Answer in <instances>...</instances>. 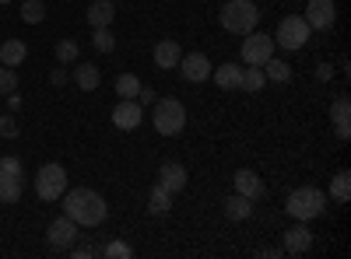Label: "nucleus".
<instances>
[{
	"mask_svg": "<svg viewBox=\"0 0 351 259\" xmlns=\"http://www.w3.org/2000/svg\"><path fill=\"white\" fill-rule=\"evenodd\" d=\"M64 214L77 224V228H99L106 217H109V204L88 186H77V189H67L64 196Z\"/></svg>",
	"mask_w": 351,
	"mask_h": 259,
	"instance_id": "f257e3e1",
	"label": "nucleus"
},
{
	"mask_svg": "<svg viewBox=\"0 0 351 259\" xmlns=\"http://www.w3.org/2000/svg\"><path fill=\"white\" fill-rule=\"evenodd\" d=\"M218 21H221L225 32L246 36V32H253V28L260 25V11H256L253 0H228V4L218 11Z\"/></svg>",
	"mask_w": 351,
	"mask_h": 259,
	"instance_id": "f03ea898",
	"label": "nucleus"
},
{
	"mask_svg": "<svg viewBox=\"0 0 351 259\" xmlns=\"http://www.w3.org/2000/svg\"><path fill=\"white\" fill-rule=\"evenodd\" d=\"M285 210H288V217H295V221H313V217H319L327 210V193L316 189V186H302V189H295L285 200Z\"/></svg>",
	"mask_w": 351,
	"mask_h": 259,
	"instance_id": "7ed1b4c3",
	"label": "nucleus"
},
{
	"mask_svg": "<svg viewBox=\"0 0 351 259\" xmlns=\"http://www.w3.org/2000/svg\"><path fill=\"white\" fill-rule=\"evenodd\" d=\"M152 123L162 137H176L183 126H186V109L180 98H162L152 105Z\"/></svg>",
	"mask_w": 351,
	"mask_h": 259,
	"instance_id": "20e7f679",
	"label": "nucleus"
},
{
	"mask_svg": "<svg viewBox=\"0 0 351 259\" xmlns=\"http://www.w3.org/2000/svg\"><path fill=\"white\" fill-rule=\"evenodd\" d=\"M36 193H39V200H46V204L60 200L67 193V168L56 165V161H46L36 172Z\"/></svg>",
	"mask_w": 351,
	"mask_h": 259,
	"instance_id": "39448f33",
	"label": "nucleus"
},
{
	"mask_svg": "<svg viewBox=\"0 0 351 259\" xmlns=\"http://www.w3.org/2000/svg\"><path fill=\"white\" fill-rule=\"evenodd\" d=\"M309 36H313V28L306 25V18L302 14H288V18H281V25H278V32L271 36L281 49H302L306 42H309Z\"/></svg>",
	"mask_w": 351,
	"mask_h": 259,
	"instance_id": "423d86ee",
	"label": "nucleus"
},
{
	"mask_svg": "<svg viewBox=\"0 0 351 259\" xmlns=\"http://www.w3.org/2000/svg\"><path fill=\"white\" fill-rule=\"evenodd\" d=\"M274 56V39L271 36H263V32H246V39H243V60H246V67H260L263 60H271Z\"/></svg>",
	"mask_w": 351,
	"mask_h": 259,
	"instance_id": "0eeeda50",
	"label": "nucleus"
},
{
	"mask_svg": "<svg viewBox=\"0 0 351 259\" xmlns=\"http://www.w3.org/2000/svg\"><path fill=\"white\" fill-rule=\"evenodd\" d=\"M74 242H77V224H74L67 214L56 217V221H49V228H46V245H49L53 252H67Z\"/></svg>",
	"mask_w": 351,
	"mask_h": 259,
	"instance_id": "6e6552de",
	"label": "nucleus"
},
{
	"mask_svg": "<svg viewBox=\"0 0 351 259\" xmlns=\"http://www.w3.org/2000/svg\"><path fill=\"white\" fill-rule=\"evenodd\" d=\"M302 18L313 32H330L334 21H337V8H334V0H309Z\"/></svg>",
	"mask_w": 351,
	"mask_h": 259,
	"instance_id": "1a4fd4ad",
	"label": "nucleus"
},
{
	"mask_svg": "<svg viewBox=\"0 0 351 259\" xmlns=\"http://www.w3.org/2000/svg\"><path fill=\"white\" fill-rule=\"evenodd\" d=\"M112 123H116V130H137L141 123H144V105L137 102V98H120V105L112 109Z\"/></svg>",
	"mask_w": 351,
	"mask_h": 259,
	"instance_id": "9d476101",
	"label": "nucleus"
},
{
	"mask_svg": "<svg viewBox=\"0 0 351 259\" xmlns=\"http://www.w3.org/2000/svg\"><path fill=\"white\" fill-rule=\"evenodd\" d=\"M211 60L204 53H186V56H180V74H183V81H190V84H200V81H208L211 77Z\"/></svg>",
	"mask_w": 351,
	"mask_h": 259,
	"instance_id": "9b49d317",
	"label": "nucleus"
},
{
	"mask_svg": "<svg viewBox=\"0 0 351 259\" xmlns=\"http://www.w3.org/2000/svg\"><path fill=\"white\" fill-rule=\"evenodd\" d=\"M186 182H190V176H186V168L180 161H162V168H158V186L162 189H169L176 196V193L186 189Z\"/></svg>",
	"mask_w": 351,
	"mask_h": 259,
	"instance_id": "f8f14e48",
	"label": "nucleus"
},
{
	"mask_svg": "<svg viewBox=\"0 0 351 259\" xmlns=\"http://www.w3.org/2000/svg\"><path fill=\"white\" fill-rule=\"evenodd\" d=\"M330 123H334V130H337L341 140L351 137V98L348 95H337L330 102Z\"/></svg>",
	"mask_w": 351,
	"mask_h": 259,
	"instance_id": "ddd939ff",
	"label": "nucleus"
},
{
	"mask_svg": "<svg viewBox=\"0 0 351 259\" xmlns=\"http://www.w3.org/2000/svg\"><path fill=\"white\" fill-rule=\"evenodd\" d=\"M309 245H313V232L306 228V221H295V228L285 232V252L288 256H302V252H309Z\"/></svg>",
	"mask_w": 351,
	"mask_h": 259,
	"instance_id": "4468645a",
	"label": "nucleus"
},
{
	"mask_svg": "<svg viewBox=\"0 0 351 259\" xmlns=\"http://www.w3.org/2000/svg\"><path fill=\"white\" fill-rule=\"evenodd\" d=\"M180 56H183L180 42H176V39H162L155 46V67L158 70H176V67H180Z\"/></svg>",
	"mask_w": 351,
	"mask_h": 259,
	"instance_id": "2eb2a0df",
	"label": "nucleus"
},
{
	"mask_svg": "<svg viewBox=\"0 0 351 259\" xmlns=\"http://www.w3.org/2000/svg\"><path fill=\"white\" fill-rule=\"evenodd\" d=\"M232 182H236V193H243L250 200H260L263 196V179L256 176L253 168H239L236 176H232Z\"/></svg>",
	"mask_w": 351,
	"mask_h": 259,
	"instance_id": "dca6fc26",
	"label": "nucleus"
},
{
	"mask_svg": "<svg viewBox=\"0 0 351 259\" xmlns=\"http://www.w3.org/2000/svg\"><path fill=\"white\" fill-rule=\"evenodd\" d=\"M211 77L218 81L221 92H239L243 88V67L239 64H221L218 70H211Z\"/></svg>",
	"mask_w": 351,
	"mask_h": 259,
	"instance_id": "f3484780",
	"label": "nucleus"
},
{
	"mask_svg": "<svg viewBox=\"0 0 351 259\" xmlns=\"http://www.w3.org/2000/svg\"><path fill=\"white\" fill-rule=\"evenodd\" d=\"M84 18H88L92 28H109L112 18H116V4H112V0H92V8H88Z\"/></svg>",
	"mask_w": 351,
	"mask_h": 259,
	"instance_id": "a211bd4d",
	"label": "nucleus"
},
{
	"mask_svg": "<svg viewBox=\"0 0 351 259\" xmlns=\"http://www.w3.org/2000/svg\"><path fill=\"white\" fill-rule=\"evenodd\" d=\"M71 81L77 84L81 92H95L99 84H102V74H99V67H95V64H81V60H77V67H74Z\"/></svg>",
	"mask_w": 351,
	"mask_h": 259,
	"instance_id": "6ab92c4d",
	"label": "nucleus"
},
{
	"mask_svg": "<svg viewBox=\"0 0 351 259\" xmlns=\"http://www.w3.org/2000/svg\"><path fill=\"white\" fill-rule=\"evenodd\" d=\"M221 210H225V217L228 221H246L250 214H253V200L250 196H243V193H232L225 204H221Z\"/></svg>",
	"mask_w": 351,
	"mask_h": 259,
	"instance_id": "aec40b11",
	"label": "nucleus"
},
{
	"mask_svg": "<svg viewBox=\"0 0 351 259\" xmlns=\"http://www.w3.org/2000/svg\"><path fill=\"white\" fill-rule=\"evenodd\" d=\"M25 56H28V46L21 39H8L4 46H0V64L4 67H21Z\"/></svg>",
	"mask_w": 351,
	"mask_h": 259,
	"instance_id": "412c9836",
	"label": "nucleus"
},
{
	"mask_svg": "<svg viewBox=\"0 0 351 259\" xmlns=\"http://www.w3.org/2000/svg\"><path fill=\"white\" fill-rule=\"evenodd\" d=\"M169 210H172V193L155 182V186H152V196H148V214H152V217H162V214H169Z\"/></svg>",
	"mask_w": 351,
	"mask_h": 259,
	"instance_id": "4be33fe9",
	"label": "nucleus"
},
{
	"mask_svg": "<svg viewBox=\"0 0 351 259\" xmlns=\"http://www.w3.org/2000/svg\"><path fill=\"white\" fill-rule=\"evenodd\" d=\"M330 200L334 204H348L351 200V172L348 168H341L337 176L330 179Z\"/></svg>",
	"mask_w": 351,
	"mask_h": 259,
	"instance_id": "5701e85b",
	"label": "nucleus"
},
{
	"mask_svg": "<svg viewBox=\"0 0 351 259\" xmlns=\"http://www.w3.org/2000/svg\"><path fill=\"white\" fill-rule=\"evenodd\" d=\"M260 67H263V77H267L271 84H288L291 81V67L285 60H274V56H271V60H263Z\"/></svg>",
	"mask_w": 351,
	"mask_h": 259,
	"instance_id": "b1692460",
	"label": "nucleus"
},
{
	"mask_svg": "<svg viewBox=\"0 0 351 259\" xmlns=\"http://www.w3.org/2000/svg\"><path fill=\"white\" fill-rule=\"evenodd\" d=\"M53 53H56V60H60L64 67H71V64L81 60V46H77V39H60Z\"/></svg>",
	"mask_w": 351,
	"mask_h": 259,
	"instance_id": "393cba45",
	"label": "nucleus"
},
{
	"mask_svg": "<svg viewBox=\"0 0 351 259\" xmlns=\"http://www.w3.org/2000/svg\"><path fill=\"white\" fill-rule=\"evenodd\" d=\"M263 84H267V77H263V67H243V88L239 92H263Z\"/></svg>",
	"mask_w": 351,
	"mask_h": 259,
	"instance_id": "a878e982",
	"label": "nucleus"
},
{
	"mask_svg": "<svg viewBox=\"0 0 351 259\" xmlns=\"http://www.w3.org/2000/svg\"><path fill=\"white\" fill-rule=\"evenodd\" d=\"M141 88H144V84H141L137 74H120V77H116V95H120V98H137Z\"/></svg>",
	"mask_w": 351,
	"mask_h": 259,
	"instance_id": "bb28decb",
	"label": "nucleus"
},
{
	"mask_svg": "<svg viewBox=\"0 0 351 259\" xmlns=\"http://www.w3.org/2000/svg\"><path fill=\"white\" fill-rule=\"evenodd\" d=\"M21 200V179L0 176V204H18Z\"/></svg>",
	"mask_w": 351,
	"mask_h": 259,
	"instance_id": "cd10ccee",
	"label": "nucleus"
},
{
	"mask_svg": "<svg viewBox=\"0 0 351 259\" xmlns=\"http://www.w3.org/2000/svg\"><path fill=\"white\" fill-rule=\"evenodd\" d=\"M46 18V4H43V0H25V4H21V21L25 25H39Z\"/></svg>",
	"mask_w": 351,
	"mask_h": 259,
	"instance_id": "c85d7f7f",
	"label": "nucleus"
},
{
	"mask_svg": "<svg viewBox=\"0 0 351 259\" xmlns=\"http://www.w3.org/2000/svg\"><path fill=\"white\" fill-rule=\"evenodd\" d=\"M99 256H106V259H130L134 249H130L127 242H106V245L99 249Z\"/></svg>",
	"mask_w": 351,
	"mask_h": 259,
	"instance_id": "c756f323",
	"label": "nucleus"
},
{
	"mask_svg": "<svg viewBox=\"0 0 351 259\" xmlns=\"http://www.w3.org/2000/svg\"><path fill=\"white\" fill-rule=\"evenodd\" d=\"M92 46H95V53H112V49H116V36L109 32V28H95Z\"/></svg>",
	"mask_w": 351,
	"mask_h": 259,
	"instance_id": "7c9ffc66",
	"label": "nucleus"
},
{
	"mask_svg": "<svg viewBox=\"0 0 351 259\" xmlns=\"http://www.w3.org/2000/svg\"><path fill=\"white\" fill-rule=\"evenodd\" d=\"M18 92V70L14 67H0V95Z\"/></svg>",
	"mask_w": 351,
	"mask_h": 259,
	"instance_id": "2f4dec72",
	"label": "nucleus"
},
{
	"mask_svg": "<svg viewBox=\"0 0 351 259\" xmlns=\"http://www.w3.org/2000/svg\"><path fill=\"white\" fill-rule=\"evenodd\" d=\"M21 133V123L11 116V112H4V116H0V137H4V140H14Z\"/></svg>",
	"mask_w": 351,
	"mask_h": 259,
	"instance_id": "473e14b6",
	"label": "nucleus"
},
{
	"mask_svg": "<svg viewBox=\"0 0 351 259\" xmlns=\"http://www.w3.org/2000/svg\"><path fill=\"white\" fill-rule=\"evenodd\" d=\"M0 176H11V179H21V161L14 154H4L0 158Z\"/></svg>",
	"mask_w": 351,
	"mask_h": 259,
	"instance_id": "72a5a7b5",
	"label": "nucleus"
},
{
	"mask_svg": "<svg viewBox=\"0 0 351 259\" xmlns=\"http://www.w3.org/2000/svg\"><path fill=\"white\" fill-rule=\"evenodd\" d=\"M67 81H71V70L67 67H53L49 70V84H56V88H64Z\"/></svg>",
	"mask_w": 351,
	"mask_h": 259,
	"instance_id": "f704fd0d",
	"label": "nucleus"
},
{
	"mask_svg": "<svg viewBox=\"0 0 351 259\" xmlns=\"http://www.w3.org/2000/svg\"><path fill=\"white\" fill-rule=\"evenodd\" d=\"M71 256H74V259H92V256H99V249H92V245H77V242H74V245H71Z\"/></svg>",
	"mask_w": 351,
	"mask_h": 259,
	"instance_id": "c9c22d12",
	"label": "nucleus"
},
{
	"mask_svg": "<svg viewBox=\"0 0 351 259\" xmlns=\"http://www.w3.org/2000/svg\"><path fill=\"white\" fill-rule=\"evenodd\" d=\"M137 102H141V105H155L158 98H155V92H152V88H141V92H137Z\"/></svg>",
	"mask_w": 351,
	"mask_h": 259,
	"instance_id": "e433bc0d",
	"label": "nucleus"
},
{
	"mask_svg": "<svg viewBox=\"0 0 351 259\" xmlns=\"http://www.w3.org/2000/svg\"><path fill=\"white\" fill-rule=\"evenodd\" d=\"M330 77H334V67L330 64H319L316 67V81H330Z\"/></svg>",
	"mask_w": 351,
	"mask_h": 259,
	"instance_id": "4c0bfd02",
	"label": "nucleus"
},
{
	"mask_svg": "<svg viewBox=\"0 0 351 259\" xmlns=\"http://www.w3.org/2000/svg\"><path fill=\"white\" fill-rule=\"evenodd\" d=\"M8 109H11V112H18V109H21V95H14V92H11V95H8Z\"/></svg>",
	"mask_w": 351,
	"mask_h": 259,
	"instance_id": "58836bf2",
	"label": "nucleus"
},
{
	"mask_svg": "<svg viewBox=\"0 0 351 259\" xmlns=\"http://www.w3.org/2000/svg\"><path fill=\"white\" fill-rule=\"evenodd\" d=\"M0 4H11V0H0Z\"/></svg>",
	"mask_w": 351,
	"mask_h": 259,
	"instance_id": "ea45409f",
	"label": "nucleus"
}]
</instances>
